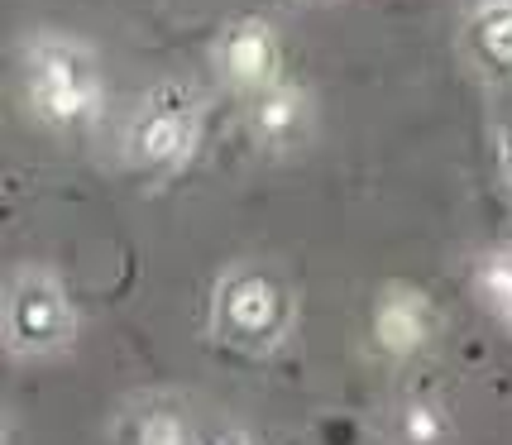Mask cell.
Instances as JSON below:
<instances>
[{
	"label": "cell",
	"mask_w": 512,
	"mask_h": 445,
	"mask_svg": "<svg viewBox=\"0 0 512 445\" xmlns=\"http://www.w3.org/2000/svg\"><path fill=\"white\" fill-rule=\"evenodd\" d=\"M29 91L34 106L53 125H82L96 111V72L87 53L72 44H39L29 58Z\"/></svg>",
	"instance_id": "1"
},
{
	"label": "cell",
	"mask_w": 512,
	"mask_h": 445,
	"mask_svg": "<svg viewBox=\"0 0 512 445\" xmlns=\"http://www.w3.org/2000/svg\"><path fill=\"white\" fill-rule=\"evenodd\" d=\"M5 331H10V345L24 355L63 345L72 335V307H67L63 288L39 268L20 273L10 288V307H5Z\"/></svg>",
	"instance_id": "2"
},
{
	"label": "cell",
	"mask_w": 512,
	"mask_h": 445,
	"mask_svg": "<svg viewBox=\"0 0 512 445\" xmlns=\"http://www.w3.org/2000/svg\"><path fill=\"white\" fill-rule=\"evenodd\" d=\"M221 331L245 350H268L288 331V292L268 273H240L221 292Z\"/></svg>",
	"instance_id": "3"
},
{
	"label": "cell",
	"mask_w": 512,
	"mask_h": 445,
	"mask_svg": "<svg viewBox=\"0 0 512 445\" xmlns=\"http://www.w3.org/2000/svg\"><path fill=\"white\" fill-rule=\"evenodd\" d=\"M197 139V111L187 106V91L168 87L149 96V106L139 111V120L130 125V154L139 163H178Z\"/></svg>",
	"instance_id": "4"
},
{
	"label": "cell",
	"mask_w": 512,
	"mask_h": 445,
	"mask_svg": "<svg viewBox=\"0 0 512 445\" xmlns=\"http://www.w3.org/2000/svg\"><path fill=\"white\" fill-rule=\"evenodd\" d=\"M426 335H431V312H426V297L407 288H393L388 297L379 302V340L383 350L393 355H412L422 350Z\"/></svg>",
	"instance_id": "5"
},
{
	"label": "cell",
	"mask_w": 512,
	"mask_h": 445,
	"mask_svg": "<svg viewBox=\"0 0 512 445\" xmlns=\"http://www.w3.org/2000/svg\"><path fill=\"white\" fill-rule=\"evenodd\" d=\"M402 441L407 445H446L450 441V417L426 398H412L402 407Z\"/></svg>",
	"instance_id": "6"
},
{
	"label": "cell",
	"mask_w": 512,
	"mask_h": 445,
	"mask_svg": "<svg viewBox=\"0 0 512 445\" xmlns=\"http://www.w3.org/2000/svg\"><path fill=\"white\" fill-rule=\"evenodd\" d=\"M479 288H484V302H489V312L512 331V249L493 254L489 264L479 268Z\"/></svg>",
	"instance_id": "7"
},
{
	"label": "cell",
	"mask_w": 512,
	"mask_h": 445,
	"mask_svg": "<svg viewBox=\"0 0 512 445\" xmlns=\"http://www.w3.org/2000/svg\"><path fill=\"white\" fill-rule=\"evenodd\" d=\"M230 58H235V72H240V77H264L268 63H273V39H268L264 29L245 24V29L230 34Z\"/></svg>",
	"instance_id": "8"
},
{
	"label": "cell",
	"mask_w": 512,
	"mask_h": 445,
	"mask_svg": "<svg viewBox=\"0 0 512 445\" xmlns=\"http://www.w3.org/2000/svg\"><path fill=\"white\" fill-rule=\"evenodd\" d=\"M297 125H302V96H292V91L264 96V106H259V130L273 134V139H288Z\"/></svg>",
	"instance_id": "9"
},
{
	"label": "cell",
	"mask_w": 512,
	"mask_h": 445,
	"mask_svg": "<svg viewBox=\"0 0 512 445\" xmlns=\"http://www.w3.org/2000/svg\"><path fill=\"white\" fill-rule=\"evenodd\" d=\"M192 445H245V436H235V431H206V436H192Z\"/></svg>",
	"instance_id": "10"
}]
</instances>
